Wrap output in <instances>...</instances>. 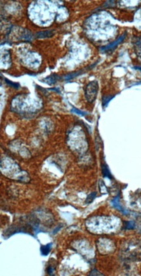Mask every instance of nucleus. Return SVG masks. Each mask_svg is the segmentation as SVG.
I'll return each instance as SVG.
<instances>
[{"mask_svg": "<svg viewBox=\"0 0 141 276\" xmlns=\"http://www.w3.org/2000/svg\"><path fill=\"white\" fill-rule=\"evenodd\" d=\"M72 111H75V112H76V113H78V114H80V115H82V116H85V113H83V112H80V111H79V110H77V109H72Z\"/></svg>", "mask_w": 141, "mask_h": 276, "instance_id": "5", "label": "nucleus"}, {"mask_svg": "<svg viewBox=\"0 0 141 276\" xmlns=\"http://www.w3.org/2000/svg\"><path fill=\"white\" fill-rule=\"evenodd\" d=\"M103 174H104V176H106V177H108V176L110 175H109V171H108V170L107 169V167L105 166H103Z\"/></svg>", "mask_w": 141, "mask_h": 276, "instance_id": "4", "label": "nucleus"}, {"mask_svg": "<svg viewBox=\"0 0 141 276\" xmlns=\"http://www.w3.org/2000/svg\"><path fill=\"white\" fill-rule=\"evenodd\" d=\"M51 249V244L45 245V246H43L41 247V252L44 256H47L49 253Z\"/></svg>", "mask_w": 141, "mask_h": 276, "instance_id": "2", "label": "nucleus"}, {"mask_svg": "<svg viewBox=\"0 0 141 276\" xmlns=\"http://www.w3.org/2000/svg\"><path fill=\"white\" fill-rule=\"evenodd\" d=\"M98 91V85L96 81H92L86 86L85 89V97L90 103H93L96 98Z\"/></svg>", "mask_w": 141, "mask_h": 276, "instance_id": "1", "label": "nucleus"}, {"mask_svg": "<svg viewBox=\"0 0 141 276\" xmlns=\"http://www.w3.org/2000/svg\"><path fill=\"white\" fill-rule=\"evenodd\" d=\"M96 197V193H92V194H90L88 196V197H87L86 201H85V203H86V204H88V203H90V202H92L93 201V199H94V197Z\"/></svg>", "mask_w": 141, "mask_h": 276, "instance_id": "3", "label": "nucleus"}]
</instances>
